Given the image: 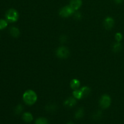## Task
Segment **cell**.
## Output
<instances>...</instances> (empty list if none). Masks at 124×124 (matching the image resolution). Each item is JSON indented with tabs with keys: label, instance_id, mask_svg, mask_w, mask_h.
I'll use <instances>...</instances> for the list:
<instances>
[{
	"label": "cell",
	"instance_id": "6da1fadb",
	"mask_svg": "<svg viewBox=\"0 0 124 124\" xmlns=\"http://www.w3.org/2000/svg\"><path fill=\"white\" fill-rule=\"evenodd\" d=\"M23 99L24 102L27 105H32L36 102L38 100L37 94L32 90H27L23 95Z\"/></svg>",
	"mask_w": 124,
	"mask_h": 124
},
{
	"label": "cell",
	"instance_id": "7a4b0ae2",
	"mask_svg": "<svg viewBox=\"0 0 124 124\" xmlns=\"http://www.w3.org/2000/svg\"><path fill=\"white\" fill-rule=\"evenodd\" d=\"M6 20L10 23H15L19 19V13L16 10L10 8L6 13Z\"/></svg>",
	"mask_w": 124,
	"mask_h": 124
},
{
	"label": "cell",
	"instance_id": "3957f363",
	"mask_svg": "<svg viewBox=\"0 0 124 124\" xmlns=\"http://www.w3.org/2000/svg\"><path fill=\"white\" fill-rule=\"evenodd\" d=\"M75 10L70 6H66L62 7L59 12V15L62 18H69L73 15Z\"/></svg>",
	"mask_w": 124,
	"mask_h": 124
},
{
	"label": "cell",
	"instance_id": "277c9868",
	"mask_svg": "<svg viewBox=\"0 0 124 124\" xmlns=\"http://www.w3.org/2000/svg\"><path fill=\"white\" fill-rule=\"evenodd\" d=\"M56 55L60 59H66L70 55V50L65 46H61L56 50Z\"/></svg>",
	"mask_w": 124,
	"mask_h": 124
},
{
	"label": "cell",
	"instance_id": "5b68a950",
	"mask_svg": "<svg viewBox=\"0 0 124 124\" xmlns=\"http://www.w3.org/2000/svg\"><path fill=\"white\" fill-rule=\"evenodd\" d=\"M111 104V97L108 94H104L101 96L99 99V105L103 109L108 108Z\"/></svg>",
	"mask_w": 124,
	"mask_h": 124
},
{
	"label": "cell",
	"instance_id": "8992f818",
	"mask_svg": "<svg viewBox=\"0 0 124 124\" xmlns=\"http://www.w3.org/2000/svg\"><path fill=\"white\" fill-rule=\"evenodd\" d=\"M104 27L107 30H111L115 25V20L111 16H107L104 21Z\"/></svg>",
	"mask_w": 124,
	"mask_h": 124
},
{
	"label": "cell",
	"instance_id": "52a82bcc",
	"mask_svg": "<svg viewBox=\"0 0 124 124\" xmlns=\"http://www.w3.org/2000/svg\"><path fill=\"white\" fill-rule=\"evenodd\" d=\"M77 99H75L74 97H69L64 101V105L68 108L73 107L77 103Z\"/></svg>",
	"mask_w": 124,
	"mask_h": 124
},
{
	"label": "cell",
	"instance_id": "ba28073f",
	"mask_svg": "<svg viewBox=\"0 0 124 124\" xmlns=\"http://www.w3.org/2000/svg\"><path fill=\"white\" fill-rule=\"evenodd\" d=\"M82 4V0H70L69 6H71L75 11H77L78 10L81 8Z\"/></svg>",
	"mask_w": 124,
	"mask_h": 124
},
{
	"label": "cell",
	"instance_id": "9c48e42d",
	"mask_svg": "<svg viewBox=\"0 0 124 124\" xmlns=\"http://www.w3.org/2000/svg\"><path fill=\"white\" fill-rule=\"evenodd\" d=\"M22 118L24 122L27 123H30L33 120V116L32 114L30 113V112H25L23 114Z\"/></svg>",
	"mask_w": 124,
	"mask_h": 124
},
{
	"label": "cell",
	"instance_id": "30bf717a",
	"mask_svg": "<svg viewBox=\"0 0 124 124\" xmlns=\"http://www.w3.org/2000/svg\"><path fill=\"white\" fill-rule=\"evenodd\" d=\"M70 87H71V89H73V90H75L79 89V88L81 86V82L79 79H73L71 81L70 84Z\"/></svg>",
	"mask_w": 124,
	"mask_h": 124
},
{
	"label": "cell",
	"instance_id": "8fae6325",
	"mask_svg": "<svg viewBox=\"0 0 124 124\" xmlns=\"http://www.w3.org/2000/svg\"><path fill=\"white\" fill-rule=\"evenodd\" d=\"M10 34L13 38H18L20 35V30L16 27H12L9 30Z\"/></svg>",
	"mask_w": 124,
	"mask_h": 124
},
{
	"label": "cell",
	"instance_id": "7c38bea8",
	"mask_svg": "<svg viewBox=\"0 0 124 124\" xmlns=\"http://www.w3.org/2000/svg\"><path fill=\"white\" fill-rule=\"evenodd\" d=\"M122 48V44L121 43V42H116L113 45L112 47V50L115 53H118L120 51H121Z\"/></svg>",
	"mask_w": 124,
	"mask_h": 124
},
{
	"label": "cell",
	"instance_id": "4fadbf2b",
	"mask_svg": "<svg viewBox=\"0 0 124 124\" xmlns=\"http://www.w3.org/2000/svg\"><path fill=\"white\" fill-rule=\"evenodd\" d=\"M81 91L82 93V96H83V98H85V97L88 96L91 93V89L90 87H87V86H84V87H82L81 88Z\"/></svg>",
	"mask_w": 124,
	"mask_h": 124
},
{
	"label": "cell",
	"instance_id": "5bb4252c",
	"mask_svg": "<svg viewBox=\"0 0 124 124\" xmlns=\"http://www.w3.org/2000/svg\"><path fill=\"white\" fill-rule=\"evenodd\" d=\"M84 115V110L83 108L81 107L76 111L75 114V117L77 119H79L83 117Z\"/></svg>",
	"mask_w": 124,
	"mask_h": 124
},
{
	"label": "cell",
	"instance_id": "9a60e30c",
	"mask_svg": "<svg viewBox=\"0 0 124 124\" xmlns=\"http://www.w3.org/2000/svg\"><path fill=\"white\" fill-rule=\"evenodd\" d=\"M73 96L74 98L76 99H82V98H83L82 93L80 89L75 90L73 92Z\"/></svg>",
	"mask_w": 124,
	"mask_h": 124
},
{
	"label": "cell",
	"instance_id": "2e32d148",
	"mask_svg": "<svg viewBox=\"0 0 124 124\" xmlns=\"http://www.w3.org/2000/svg\"><path fill=\"white\" fill-rule=\"evenodd\" d=\"M35 124H48V121L45 117H39L35 121Z\"/></svg>",
	"mask_w": 124,
	"mask_h": 124
},
{
	"label": "cell",
	"instance_id": "e0dca14e",
	"mask_svg": "<svg viewBox=\"0 0 124 124\" xmlns=\"http://www.w3.org/2000/svg\"><path fill=\"white\" fill-rule=\"evenodd\" d=\"M8 25V21L6 19H0V30H3L6 29Z\"/></svg>",
	"mask_w": 124,
	"mask_h": 124
},
{
	"label": "cell",
	"instance_id": "ac0fdd59",
	"mask_svg": "<svg viewBox=\"0 0 124 124\" xmlns=\"http://www.w3.org/2000/svg\"><path fill=\"white\" fill-rule=\"evenodd\" d=\"M46 109L47 111H52H52L56 110V105H54V104H48V105H47V106H46Z\"/></svg>",
	"mask_w": 124,
	"mask_h": 124
},
{
	"label": "cell",
	"instance_id": "d6986e66",
	"mask_svg": "<svg viewBox=\"0 0 124 124\" xmlns=\"http://www.w3.org/2000/svg\"><path fill=\"white\" fill-rule=\"evenodd\" d=\"M115 39H116V42H121L122 40L123 39V35L121 33L117 32L115 34Z\"/></svg>",
	"mask_w": 124,
	"mask_h": 124
},
{
	"label": "cell",
	"instance_id": "ffe728a7",
	"mask_svg": "<svg viewBox=\"0 0 124 124\" xmlns=\"http://www.w3.org/2000/svg\"><path fill=\"white\" fill-rule=\"evenodd\" d=\"M23 106L21 104L18 105L16 107L15 109V113L16 114V115H19L23 111Z\"/></svg>",
	"mask_w": 124,
	"mask_h": 124
},
{
	"label": "cell",
	"instance_id": "44dd1931",
	"mask_svg": "<svg viewBox=\"0 0 124 124\" xmlns=\"http://www.w3.org/2000/svg\"><path fill=\"white\" fill-rule=\"evenodd\" d=\"M73 17L76 20H81L82 19V14H81V12H76L74 13L73 14Z\"/></svg>",
	"mask_w": 124,
	"mask_h": 124
},
{
	"label": "cell",
	"instance_id": "7402d4cb",
	"mask_svg": "<svg viewBox=\"0 0 124 124\" xmlns=\"http://www.w3.org/2000/svg\"><path fill=\"white\" fill-rule=\"evenodd\" d=\"M68 37L65 35H62L60 36L59 38V41H60L61 43H65V42L67 41Z\"/></svg>",
	"mask_w": 124,
	"mask_h": 124
},
{
	"label": "cell",
	"instance_id": "603a6c76",
	"mask_svg": "<svg viewBox=\"0 0 124 124\" xmlns=\"http://www.w3.org/2000/svg\"><path fill=\"white\" fill-rule=\"evenodd\" d=\"M102 116V111H98L96 112V113L94 115V117H95L96 119H98L101 117Z\"/></svg>",
	"mask_w": 124,
	"mask_h": 124
},
{
	"label": "cell",
	"instance_id": "cb8c5ba5",
	"mask_svg": "<svg viewBox=\"0 0 124 124\" xmlns=\"http://www.w3.org/2000/svg\"><path fill=\"white\" fill-rule=\"evenodd\" d=\"M116 3L117 4H120V3H122V2L124 1V0H114Z\"/></svg>",
	"mask_w": 124,
	"mask_h": 124
},
{
	"label": "cell",
	"instance_id": "d4e9b609",
	"mask_svg": "<svg viewBox=\"0 0 124 124\" xmlns=\"http://www.w3.org/2000/svg\"><path fill=\"white\" fill-rule=\"evenodd\" d=\"M67 124H74L72 122H71V121H70V122H68V123Z\"/></svg>",
	"mask_w": 124,
	"mask_h": 124
}]
</instances>
